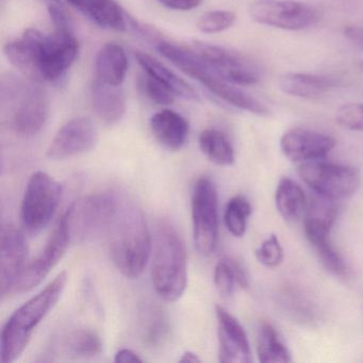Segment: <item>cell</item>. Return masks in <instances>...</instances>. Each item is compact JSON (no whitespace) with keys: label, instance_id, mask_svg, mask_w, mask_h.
<instances>
[{"label":"cell","instance_id":"cell-12","mask_svg":"<svg viewBox=\"0 0 363 363\" xmlns=\"http://www.w3.org/2000/svg\"><path fill=\"white\" fill-rule=\"evenodd\" d=\"M29 250L26 238L14 226L4 227L0 250V286L3 297L18 293L28 267Z\"/></svg>","mask_w":363,"mask_h":363},{"label":"cell","instance_id":"cell-34","mask_svg":"<svg viewBox=\"0 0 363 363\" xmlns=\"http://www.w3.org/2000/svg\"><path fill=\"white\" fill-rule=\"evenodd\" d=\"M144 94L152 103L159 106H169L175 101L176 95L164 84L145 73L141 79Z\"/></svg>","mask_w":363,"mask_h":363},{"label":"cell","instance_id":"cell-26","mask_svg":"<svg viewBox=\"0 0 363 363\" xmlns=\"http://www.w3.org/2000/svg\"><path fill=\"white\" fill-rule=\"evenodd\" d=\"M213 281L218 292L224 297L233 296L238 286L247 289L250 286L243 265L231 257H224L218 261L214 269Z\"/></svg>","mask_w":363,"mask_h":363},{"label":"cell","instance_id":"cell-6","mask_svg":"<svg viewBox=\"0 0 363 363\" xmlns=\"http://www.w3.org/2000/svg\"><path fill=\"white\" fill-rule=\"evenodd\" d=\"M61 184L45 172H35L25 190L21 222L28 233L43 230L54 218L60 203Z\"/></svg>","mask_w":363,"mask_h":363},{"label":"cell","instance_id":"cell-5","mask_svg":"<svg viewBox=\"0 0 363 363\" xmlns=\"http://www.w3.org/2000/svg\"><path fill=\"white\" fill-rule=\"evenodd\" d=\"M152 280L157 294L167 301L184 295L188 284L186 245L178 231L169 223H160L155 238Z\"/></svg>","mask_w":363,"mask_h":363},{"label":"cell","instance_id":"cell-31","mask_svg":"<svg viewBox=\"0 0 363 363\" xmlns=\"http://www.w3.org/2000/svg\"><path fill=\"white\" fill-rule=\"evenodd\" d=\"M252 208L247 199L237 195L227 203L224 220L229 233L235 238H241L247 230V222Z\"/></svg>","mask_w":363,"mask_h":363},{"label":"cell","instance_id":"cell-20","mask_svg":"<svg viewBox=\"0 0 363 363\" xmlns=\"http://www.w3.org/2000/svg\"><path fill=\"white\" fill-rule=\"evenodd\" d=\"M84 18L101 28L123 31L127 29L126 18L114 0H67Z\"/></svg>","mask_w":363,"mask_h":363},{"label":"cell","instance_id":"cell-11","mask_svg":"<svg viewBox=\"0 0 363 363\" xmlns=\"http://www.w3.org/2000/svg\"><path fill=\"white\" fill-rule=\"evenodd\" d=\"M191 50L218 76L237 86L258 84L260 73L250 59L220 46L196 41Z\"/></svg>","mask_w":363,"mask_h":363},{"label":"cell","instance_id":"cell-2","mask_svg":"<svg viewBox=\"0 0 363 363\" xmlns=\"http://www.w3.org/2000/svg\"><path fill=\"white\" fill-rule=\"evenodd\" d=\"M21 38L26 74L40 82L60 84L79 54L73 29H55L52 35H48L30 28Z\"/></svg>","mask_w":363,"mask_h":363},{"label":"cell","instance_id":"cell-33","mask_svg":"<svg viewBox=\"0 0 363 363\" xmlns=\"http://www.w3.org/2000/svg\"><path fill=\"white\" fill-rule=\"evenodd\" d=\"M257 260L269 269L279 267L284 261V250L277 235H271L255 252Z\"/></svg>","mask_w":363,"mask_h":363},{"label":"cell","instance_id":"cell-15","mask_svg":"<svg viewBox=\"0 0 363 363\" xmlns=\"http://www.w3.org/2000/svg\"><path fill=\"white\" fill-rule=\"evenodd\" d=\"M335 146V140L330 135L305 128L291 129L280 139L282 154L295 163L323 160Z\"/></svg>","mask_w":363,"mask_h":363},{"label":"cell","instance_id":"cell-30","mask_svg":"<svg viewBox=\"0 0 363 363\" xmlns=\"http://www.w3.org/2000/svg\"><path fill=\"white\" fill-rule=\"evenodd\" d=\"M308 242L311 244L318 260L322 263L327 272L339 277H344L347 274V267L337 250L329 241V233H306Z\"/></svg>","mask_w":363,"mask_h":363},{"label":"cell","instance_id":"cell-8","mask_svg":"<svg viewBox=\"0 0 363 363\" xmlns=\"http://www.w3.org/2000/svg\"><path fill=\"white\" fill-rule=\"evenodd\" d=\"M299 176L315 194L337 201L354 194L360 186L356 167L323 160L301 163Z\"/></svg>","mask_w":363,"mask_h":363},{"label":"cell","instance_id":"cell-24","mask_svg":"<svg viewBox=\"0 0 363 363\" xmlns=\"http://www.w3.org/2000/svg\"><path fill=\"white\" fill-rule=\"evenodd\" d=\"M275 203L281 218L286 222L294 223L305 216L308 199L299 184L291 178L284 177L276 189Z\"/></svg>","mask_w":363,"mask_h":363},{"label":"cell","instance_id":"cell-23","mask_svg":"<svg viewBox=\"0 0 363 363\" xmlns=\"http://www.w3.org/2000/svg\"><path fill=\"white\" fill-rule=\"evenodd\" d=\"M135 57L140 67L143 69L144 73L148 74L161 84H164L176 95V97H182L186 101H201V97L194 88H192L186 80L182 79L169 67H165L160 61L142 52H135Z\"/></svg>","mask_w":363,"mask_h":363},{"label":"cell","instance_id":"cell-10","mask_svg":"<svg viewBox=\"0 0 363 363\" xmlns=\"http://www.w3.org/2000/svg\"><path fill=\"white\" fill-rule=\"evenodd\" d=\"M250 14L258 24L291 31L309 28L318 21L316 10L293 0H255Z\"/></svg>","mask_w":363,"mask_h":363},{"label":"cell","instance_id":"cell-28","mask_svg":"<svg viewBox=\"0 0 363 363\" xmlns=\"http://www.w3.org/2000/svg\"><path fill=\"white\" fill-rule=\"evenodd\" d=\"M257 354L262 363H288L292 361L288 347L280 339L277 330L269 323L259 327Z\"/></svg>","mask_w":363,"mask_h":363},{"label":"cell","instance_id":"cell-37","mask_svg":"<svg viewBox=\"0 0 363 363\" xmlns=\"http://www.w3.org/2000/svg\"><path fill=\"white\" fill-rule=\"evenodd\" d=\"M114 361L116 363H137L143 362V359L140 358L139 354H135L133 350H129V348H122L116 352Z\"/></svg>","mask_w":363,"mask_h":363},{"label":"cell","instance_id":"cell-38","mask_svg":"<svg viewBox=\"0 0 363 363\" xmlns=\"http://www.w3.org/2000/svg\"><path fill=\"white\" fill-rule=\"evenodd\" d=\"M344 35L348 40L363 48V28L360 27H347L344 30Z\"/></svg>","mask_w":363,"mask_h":363},{"label":"cell","instance_id":"cell-13","mask_svg":"<svg viewBox=\"0 0 363 363\" xmlns=\"http://www.w3.org/2000/svg\"><path fill=\"white\" fill-rule=\"evenodd\" d=\"M96 127L84 116L72 118L55 135L46 156L50 160H65L84 154L94 147L97 142Z\"/></svg>","mask_w":363,"mask_h":363},{"label":"cell","instance_id":"cell-21","mask_svg":"<svg viewBox=\"0 0 363 363\" xmlns=\"http://www.w3.org/2000/svg\"><path fill=\"white\" fill-rule=\"evenodd\" d=\"M128 67L124 48L116 43L106 44L95 59V79L110 86H121L126 78Z\"/></svg>","mask_w":363,"mask_h":363},{"label":"cell","instance_id":"cell-22","mask_svg":"<svg viewBox=\"0 0 363 363\" xmlns=\"http://www.w3.org/2000/svg\"><path fill=\"white\" fill-rule=\"evenodd\" d=\"M337 80L327 76L289 73L279 78V88L290 96L316 99L337 86Z\"/></svg>","mask_w":363,"mask_h":363},{"label":"cell","instance_id":"cell-17","mask_svg":"<svg viewBox=\"0 0 363 363\" xmlns=\"http://www.w3.org/2000/svg\"><path fill=\"white\" fill-rule=\"evenodd\" d=\"M50 116V99L43 89L30 86L21 97L12 114L11 126L18 135L35 137Z\"/></svg>","mask_w":363,"mask_h":363},{"label":"cell","instance_id":"cell-35","mask_svg":"<svg viewBox=\"0 0 363 363\" xmlns=\"http://www.w3.org/2000/svg\"><path fill=\"white\" fill-rule=\"evenodd\" d=\"M335 122L350 131H363V104H347L335 111Z\"/></svg>","mask_w":363,"mask_h":363},{"label":"cell","instance_id":"cell-3","mask_svg":"<svg viewBox=\"0 0 363 363\" xmlns=\"http://www.w3.org/2000/svg\"><path fill=\"white\" fill-rule=\"evenodd\" d=\"M67 278V272H61L41 292L23 303L10 316L1 331L0 359L3 362H14L22 356L38 325L62 296Z\"/></svg>","mask_w":363,"mask_h":363},{"label":"cell","instance_id":"cell-36","mask_svg":"<svg viewBox=\"0 0 363 363\" xmlns=\"http://www.w3.org/2000/svg\"><path fill=\"white\" fill-rule=\"evenodd\" d=\"M159 3L175 11H191L199 7L203 0H159Z\"/></svg>","mask_w":363,"mask_h":363},{"label":"cell","instance_id":"cell-7","mask_svg":"<svg viewBox=\"0 0 363 363\" xmlns=\"http://www.w3.org/2000/svg\"><path fill=\"white\" fill-rule=\"evenodd\" d=\"M118 191L89 195L74 201L65 212L72 241L86 242L105 233L116 208Z\"/></svg>","mask_w":363,"mask_h":363},{"label":"cell","instance_id":"cell-40","mask_svg":"<svg viewBox=\"0 0 363 363\" xmlns=\"http://www.w3.org/2000/svg\"><path fill=\"white\" fill-rule=\"evenodd\" d=\"M50 1H52V3H56V4L60 3V0H50Z\"/></svg>","mask_w":363,"mask_h":363},{"label":"cell","instance_id":"cell-14","mask_svg":"<svg viewBox=\"0 0 363 363\" xmlns=\"http://www.w3.org/2000/svg\"><path fill=\"white\" fill-rule=\"evenodd\" d=\"M71 242V233L67 220L62 216L41 254L35 261L29 263L24 277L18 286V293L28 292L35 286H39L56 267L57 263L63 258Z\"/></svg>","mask_w":363,"mask_h":363},{"label":"cell","instance_id":"cell-25","mask_svg":"<svg viewBox=\"0 0 363 363\" xmlns=\"http://www.w3.org/2000/svg\"><path fill=\"white\" fill-rule=\"evenodd\" d=\"M140 333L142 341L148 347L164 345L171 335V324L164 310L157 305L146 306L140 318Z\"/></svg>","mask_w":363,"mask_h":363},{"label":"cell","instance_id":"cell-27","mask_svg":"<svg viewBox=\"0 0 363 363\" xmlns=\"http://www.w3.org/2000/svg\"><path fill=\"white\" fill-rule=\"evenodd\" d=\"M201 152L211 162L220 167H230L235 163V155L233 144L223 131L208 128L199 135Z\"/></svg>","mask_w":363,"mask_h":363},{"label":"cell","instance_id":"cell-9","mask_svg":"<svg viewBox=\"0 0 363 363\" xmlns=\"http://www.w3.org/2000/svg\"><path fill=\"white\" fill-rule=\"evenodd\" d=\"M191 207L195 247L203 256H209L218 241V195L210 178L203 176L195 182Z\"/></svg>","mask_w":363,"mask_h":363},{"label":"cell","instance_id":"cell-29","mask_svg":"<svg viewBox=\"0 0 363 363\" xmlns=\"http://www.w3.org/2000/svg\"><path fill=\"white\" fill-rule=\"evenodd\" d=\"M67 356L74 359H91L103 352L101 335L89 328H78L72 331L65 342Z\"/></svg>","mask_w":363,"mask_h":363},{"label":"cell","instance_id":"cell-16","mask_svg":"<svg viewBox=\"0 0 363 363\" xmlns=\"http://www.w3.org/2000/svg\"><path fill=\"white\" fill-rule=\"evenodd\" d=\"M218 320V361L248 363L252 361L250 341L241 323L222 306L216 307Z\"/></svg>","mask_w":363,"mask_h":363},{"label":"cell","instance_id":"cell-18","mask_svg":"<svg viewBox=\"0 0 363 363\" xmlns=\"http://www.w3.org/2000/svg\"><path fill=\"white\" fill-rule=\"evenodd\" d=\"M150 130L155 139L169 150H179L188 141V121L173 110L164 109L152 116Z\"/></svg>","mask_w":363,"mask_h":363},{"label":"cell","instance_id":"cell-4","mask_svg":"<svg viewBox=\"0 0 363 363\" xmlns=\"http://www.w3.org/2000/svg\"><path fill=\"white\" fill-rule=\"evenodd\" d=\"M156 48L159 54L172 65L197 80L225 103L257 116L269 114L267 106L250 93L238 88L237 84H231L218 76L192 50H188L169 42H159Z\"/></svg>","mask_w":363,"mask_h":363},{"label":"cell","instance_id":"cell-32","mask_svg":"<svg viewBox=\"0 0 363 363\" xmlns=\"http://www.w3.org/2000/svg\"><path fill=\"white\" fill-rule=\"evenodd\" d=\"M237 16L226 10H216L203 13L197 22V28L206 35H216L228 30L235 25Z\"/></svg>","mask_w":363,"mask_h":363},{"label":"cell","instance_id":"cell-39","mask_svg":"<svg viewBox=\"0 0 363 363\" xmlns=\"http://www.w3.org/2000/svg\"><path fill=\"white\" fill-rule=\"evenodd\" d=\"M179 362L182 363H199L201 362V358L197 356L195 352H186L182 354V358L179 359Z\"/></svg>","mask_w":363,"mask_h":363},{"label":"cell","instance_id":"cell-1","mask_svg":"<svg viewBox=\"0 0 363 363\" xmlns=\"http://www.w3.org/2000/svg\"><path fill=\"white\" fill-rule=\"evenodd\" d=\"M104 235L116 269L125 277L138 279L150 260L152 239L143 212L124 193L118 191L116 208Z\"/></svg>","mask_w":363,"mask_h":363},{"label":"cell","instance_id":"cell-19","mask_svg":"<svg viewBox=\"0 0 363 363\" xmlns=\"http://www.w3.org/2000/svg\"><path fill=\"white\" fill-rule=\"evenodd\" d=\"M121 86L103 84L97 79L93 82L91 104L97 118L105 124H116L126 114V94Z\"/></svg>","mask_w":363,"mask_h":363}]
</instances>
